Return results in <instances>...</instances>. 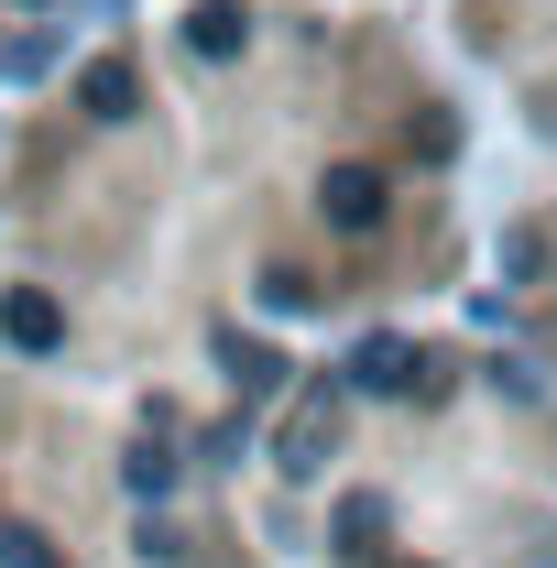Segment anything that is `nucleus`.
<instances>
[{"instance_id": "obj_1", "label": "nucleus", "mask_w": 557, "mask_h": 568, "mask_svg": "<svg viewBox=\"0 0 557 568\" xmlns=\"http://www.w3.org/2000/svg\"><path fill=\"white\" fill-rule=\"evenodd\" d=\"M328 448H340V394L317 383V394H306V405L284 416V437H274V470H284V481H317V470H328Z\"/></svg>"}, {"instance_id": "obj_2", "label": "nucleus", "mask_w": 557, "mask_h": 568, "mask_svg": "<svg viewBox=\"0 0 557 568\" xmlns=\"http://www.w3.org/2000/svg\"><path fill=\"white\" fill-rule=\"evenodd\" d=\"M383 209H394V186L372 164H328V186H317V219L328 230H383Z\"/></svg>"}, {"instance_id": "obj_3", "label": "nucleus", "mask_w": 557, "mask_h": 568, "mask_svg": "<svg viewBox=\"0 0 557 568\" xmlns=\"http://www.w3.org/2000/svg\"><path fill=\"white\" fill-rule=\"evenodd\" d=\"M0 339H11V351H55V339H67V306H55L44 284H11V295H0Z\"/></svg>"}, {"instance_id": "obj_4", "label": "nucleus", "mask_w": 557, "mask_h": 568, "mask_svg": "<svg viewBox=\"0 0 557 568\" xmlns=\"http://www.w3.org/2000/svg\"><path fill=\"white\" fill-rule=\"evenodd\" d=\"M241 44H252V11H241V0H198V11H186V55H241Z\"/></svg>"}, {"instance_id": "obj_5", "label": "nucleus", "mask_w": 557, "mask_h": 568, "mask_svg": "<svg viewBox=\"0 0 557 568\" xmlns=\"http://www.w3.org/2000/svg\"><path fill=\"white\" fill-rule=\"evenodd\" d=\"M350 383H361V394H405V383H416V351H405L394 328H372V339L350 351Z\"/></svg>"}, {"instance_id": "obj_6", "label": "nucleus", "mask_w": 557, "mask_h": 568, "mask_svg": "<svg viewBox=\"0 0 557 568\" xmlns=\"http://www.w3.org/2000/svg\"><path fill=\"white\" fill-rule=\"evenodd\" d=\"M77 110H88V121H132V110H142V77L121 67V55H99V67L77 77Z\"/></svg>"}, {"instance_id": "obj_7", "label": "nucleus", "mask_w": 557, "mask_h": 568, "mask_svg": "<svg viewBox=\"0 0 557 568\" xmlns=\"http://www.w3.org/2000/svg\"><path fill=\"white\" fill-rule=\"evenodd\" d=\"M340 558H350V568L383 558V493H350V503H340Z\"/></svg>"}, {"instance_id": "obj_8", "label": "nucleus", "mask_w": 557, "mask_h": 568, "mask_svg": "<svg viewBox=\"0 0 557 568\" xmlns=\"http://www.w3.org/2000/svg\"><path fill=\"white\" fill-rule=\"evenodd\" d=\"M536 274H547V230L514 219V230H503V284H536Z\"/></svg>"}, {"instance_id": "obj_9", "label": "nucleus", "mask_w": 557, "mask_h": 568, "mask_svg": "<svg viewBox=\"0 0 557 568\" xmlns=\"http://www.w3.org/2000/svg\"><path fill=\"white\" fill-rule=\"evenodd\" d=\"M132 493H142V503H164V493H175V459H164L153 437H142V448H132Z\"/></svg>"}, {"instance_id": "obj_10", "label": "nucleus", "mask_w": 557, "mask_h": 568, "mask_svg": "<svg viewBox=\"0 0 557 568\" xmlns=\"http://www.w3.org/2000/svg\"><path fill=\"white\" fill-rule=\"evenodd\" d=\"M0 568H67V558H55L33 525H0Z\"/></svg>"}, {"instance_id": "obj_11", "label": "nucleus", "mask_w": 557, "mask_h": 568, "mask_svg": "<svg viewBox=\"0 0 557 568\" xmlns=\"http://www.w3.org/2000/svg\"><path fill=\"white\" fill-rule=\"evenodd\" d=\"M230 372H241V394H274V383H284V361L274 351H241V339H230Z\"/></svg>"}, {"instance_id": "obj_12", "label": "nucleus", "mask_w": 557, "mask_h": 568, "mask_svg": "<svg viewBox=\"0 0 557 568\" xmlns=\"http://www.w3.org/2000/svg\"><path fill=\"white\" fill-rule=\"evenodd\" d=\"M263 306H274V317H295V306H317V284H306V274H284V263H274V274H263Z\"/></svg>"}]
</instances>
